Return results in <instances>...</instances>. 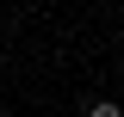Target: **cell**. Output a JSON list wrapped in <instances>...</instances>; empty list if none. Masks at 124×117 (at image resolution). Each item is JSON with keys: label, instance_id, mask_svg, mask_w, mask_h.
Listing matches in <instances>:
<instances>
[{"label": "cell", "instance_id": "1", "mask_svg": "<svg viewBox=\"0 0 124 117\" xmlns=\"http://www.w3.org/2000/svg\"><path fill=\"white\" fill-rule=\"evenodd\" d=\"M87 117H124V111H118L112 99H93V105H87Z\"/></svg>", "mask_w": 124, "mask_h": 117}, {"label": "cell", "instance_id": "2", "mask_svg": "<svg viewBox=\"0 0 124 117\" xmlns=\"http://www.w3.org/2000/svg\"><path fill=\"white\" fill-rule=\"evenodd\" d=\"M0 117H6V105H0Z\"/></svg>", "mask_w": 124, "mask_h": 117}]
</instances>
